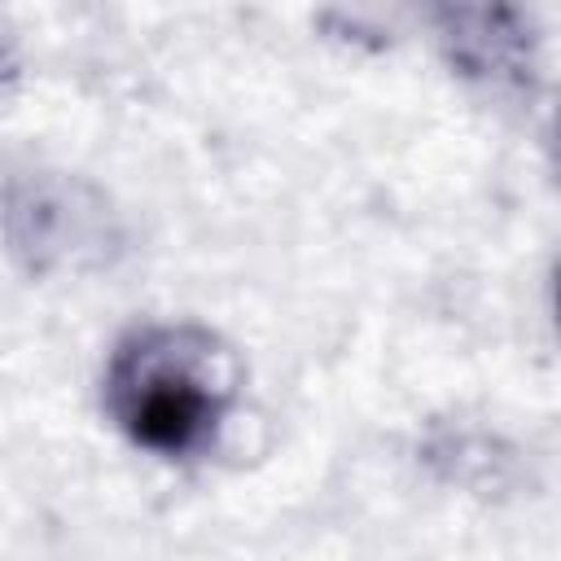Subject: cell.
<instances>
[{
	"instance_id": "6da1fadb",
	"label": "cell",
	"mask_w": 561,
	"mask_h": 561,
	"mask_svg": "<svg viewBox=\"0 0 561 561\" xmlns=\"http://www.w3.org/2000/svg\"><path fill=\"white\" fill-rule=\"evenodd\" d=\"M241 381V359L219 333L202 324H145L114 346L101 394L136 447L184 460L215 443Z\"/></svg>"
},
{
	"instance_id": "7a4b0ae2",
	"label": "cell",
	"mask_w": 561,
	"mask_h": 561,
	"mask_svg": "<svg viewBox=\"0 0 561 561\" xmlns=\"http://www.w3.org/2000/svg\"><path fill=\"white\" fill-rule=\"evenodd\" d=\"M447 66L491 92H530L539 75V31L522 0H421Z\"/></svg>"
},
{
	"instance_id": "3957f363",
	"label": "cell",
	"mask_w": 561,
	"mask_h": 561,
	"mask_svg": "<svg viewBox=\"0 0 561 561\" xmlns=\"http://www.w3.org/2000/svg\"><path fill=\"white\" fill-rule=\"evenodd\" d=\"M118 232L110 202L66 175H35L9 188V245L31 272L75 267L83 259H110Z\"/></svg>"
},
{
	"instance_id": "277c9868",
	"label": "cell",
	"mask_w": 561,
	"mask_h": 561,
	"mask_svg": "<svg viewBox=\"0 0 561 561\" xmlns=\"http://www.w3.org/2000/svg\"><path fill=\"white\" fill-rule=\"evenodd\" d=\"M548 158H552V171L561 175V110L552 118V131H548Z\"/></svg>"
},
{
	"instance_id": "5b68a950",
	"label": "cell",
	"mask_w": 561,
	"mask_h": 561,
	"mask_svg": "<svg viewBox=\"0 0 561 561\" xmlns=\"http://www.w3.org/2000/svg\"><path fill=\"white\" fill-rule=\"evenodd\" d=\"M552 307H557V329H561V263H557V276H552Z\"/></svg>"
}]
</instances>
